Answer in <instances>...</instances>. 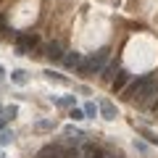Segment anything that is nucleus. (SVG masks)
<instances>
[{
	"label": "nucleus",
	"mask_w": 158,
	"mask_h": 158,
	"mask_svg": "<svg viewBox=\"0 0 158 158\" xmlns=\"http://www.w3.org/2000/svg\"><path fill=\"white\" fill-rule=\"evenodd\" d=\"M108 56H111V50H108V48H100V50L92 53L90 58H82V63H79L77 71H79V74H85V77H92V74L103 71V66H106Z\"/></svg>",
	"instance_id": "nucleus-2"
},
{
	"label": "nucleus",
	"mask_w": 158,
	"mask_h": 158,
	"mask_svg": "<svg viewBox=\"0 0 158 158\" xmlns=\"http://www.w3.org/2000/svg\"><path fill=\"white\" fill-rule=\"evenodd\" d=\"M11 82H13V85H19V87H24L29 82V74L24 71V69H13V71H11Z\"/></svg>",
	"instance_id": "nucleus-7"
},
{
	"label": "nucleus",
	"mask_w": 158,
	"mask_h": 158,
	"mask_svg": "<svg viewBox=\"0 0 158 158\" xmlns=\"http://www.w3.org/2000/svg\"><path fill=\"white\" fill-rule=\"evenodd\" d=\"M127 82H129V71H127V69H118L116 77H113V82H111V90L113 92H124Z\"/></svg>",
	"instance_id": "nucleus-4"
},
{
	"label": "nucleus",
	"mask_w": 158,
	"mask_h": 158,
	"mask_svg": "<svg viewBox=\"0 0 158 158\" xmlns=\"http://www.w3.org/2000/svg\"><path fill=\"white\" fill-rule=\"evenodd\" d=\"M16 113H19V108H16V106H8V108H3V116H6V118H13Z\"/></svg>",
	"instance_id": "nucleus-16"
},
{
	"label": "nucleus",
	"mask_w": 158,
	"mask_h": 158,
	"mask_svg": "<svg viewBox=\"0 0 158 158\" xmlns=\"http://www.w3.org/2000/svg\"><path fill=\"white\" fill-rule=\"evenodd\" d=\"M158 95V82L153 79V74H145V77L135 79L129 87H124V98L132 103H140V106H148L150 98Z\"/></svg>",
	"instance_id": "nucleus-1"
},
{
	"label": "nucleus",
	"mask_w": 158,
	"mask_h": 158,
	"mask_svg": "<svg viewBox=\"0 0 158 158\" xmlns=\"http://www.w3.org/2000/svg\"><path fill=\"white\" fill-rule=\"evenodd\" d=\"M8 142H13V132L11 129H3V132H0V145H8Z\"/></svg>",
	"instance_id": "nucleus-13"
},
{
	"label": "nucleus",
	"mask_w": 158,
	"mask_h": 158,
	"mask_svg": "<svg viewBox=\"0 0 158 158\" xmlns=\"http://www.w3.org/2000/svg\"><path fill=\"white\" fill-rule=\"evenodd\" d=\"M34 129L37 132H50V129H56V121H37Z\"/></svg>",
	"instance_id": "nucleus-10"
},
{
	"label": "nucleus",
	"mask_w": 158,
	"mask_h": 158,
	"mask_svg": "<svg viewBox=\"0 0 158 158\" xmlns=\"http://www.w3.org/2000/svg\"><path fill=\"white\" fill-rule=\"evenodd\" d=\"M0 158H6V156H3V153H0Z\"/></svg>",
	"instance_id": "nucleus-20"
},
{
	"label": "nucleus",
	"mask_w": 158,
	"mask_h": 158,
	"mask_svg": "<svg viewBox=\"0 0 158 158\" xmlns=\"http://www.w3.org/2000/svg\"><path fill=\"white\" fill-rule=\"evenodd\" d=\"M45 79H48V82H58V85H66V77H61V74H53V71H45Z\"/></svg>",
	"instance_id": "nucleus-11"
},
{
	"label": "nucleus",
	"mask_w": 158,
	"mask_h": 158,
	"mask_svg": "<svg viewBox=\"0 0 158 158\" xmlns=\"http://www.w3.org/2000/svg\"><path fill=\"white\" fill-rule=\"evenodd\" d=\"M69 116H71L74 121H82V118H87V116H85V111H79V108H71V113H69Z\"/></svg>",
	"instance_id": "nucleus-15"
},
{
	"label": "nucleus",
	"mask_w": 158,
	"mask_h": 158,
	"mask_svg": "<svg viewBox=\"0 0 158 158\" xmlns=\"http://www.w3.org/2000/svg\"><path fill=\"white\" fill-rule=\"evenodd\" d=\"M98 108H100V113H103V118H108V121H113V118L118 116V111H116V106H113L111 100H100V103H98Z\"/></svg>",
	"instance_id": "nucleus-5"
},
{
	"label": "nucleus",
	"mask_w": 158,
	"mask_h": 158,
	"mask_svg": "<svg viewBox=\"0 0 158 158\" xmlns=\"http://www.w3.org/2000/svg\"><path fill=\"white\" fill-rule=\"evenodd\" d=\"M116 71H118V69H116V63H113V66H108V69H106V74H103V79H106V82H113Z\"/></svg>",
	"instance_id": "nucleus-14"
},
{
	"label": "nucleus",
	"mask_w": 158,
	"mask_h": 158,
	"mask_svg": "<svg viewBox=\"0 0 158 158\" xmlns=\"http://www.w3.org/2000/svg\"><path fill=\"white\" fill-rule=\"evenodd\" d=\"M3 74H6V69H3V66H0V82H3Z\"/></svg>",
	"instance_id": "nucleus-17"
},
{
	"label": "nucleus",
	"mask_w": 158,
	"mask_h": 158,
	"mask_svg": "<svg viewBox=\"0 0 158 158\" xmlns=\"http://www.w3.org/2000/svg\"><path fill=\"white\" fill-rule=\"evenodd\" d=\"M98 111H100V108H98L95 103H87V106H85V116H87V118H95Z\"/></svg>",
	"instance_id": "nucleus-12"
},
{
	"label": "nucleus",
	"mask_w": 158,
	"mask_h": 158,
	"mask_svg": "<svg viewBox=\"0 0 158 158\" xmlns=\"http://www.w3.org/2000/svg\"><path fill=\"white\" fill-rule=\"evenodd\" d=\"M61 61H63V66H66V69H79V63H82V56H79V53H66Z\"/></svg>",
	"instance_id": "nucleus-8"
},
{
	"label": "nucleus",
	"mask_w": 158,
	"mask_h": 158,
	"mask_svg": "<svg viewBox=\"0 0 158 158\" xmlns=\"http://www.w3.org/2000/svg\"><path fill=\"white\" fill-rule=\"evenodd\" d=\"M137 132H140V135L145 137L148 142H153V145H158V135H156V132H150V129H145V127H140V129H137Z\"/></svg>",
	"instance_id": "nucleus-9"
},
{
	"label": "nucleus",
	"mask_w": 158,
	"mask_h": 158,
	"mask_svg": "<svg viewBox=\"0 0 158 158\" xmlns=\"http://www.w3.org/2000/svg\"><path fill=\"white\" fill-rule=\"evenodd\" d=\"M153 111H156V113H158V100H156V106H153Z\"/></svg>",
	"instance_id": "nucleus-18"
},
{
	"label": "nucleus",
	"mask_w": 158,
	"mask_h": 158,
	"mask_svg": "<svg viewBox=\"0 0 158 158\" xmlns=\"http://www.w3.org/2000/svg\"><path fill=\"white\" fill-rule=\"evenodd\" d=\"M0 116H3V106H0Z\"/></svg>",
	"instance_id": "nucleus-19"
},
{
	"label": "nucleus",
	"mask_w": 158,
	"mask_h": 158,
	"mask_svg": "<svg viewBox=\"0 0 158 158\" xmlns=\"http://www.w3.org/2000/svg\"><path fill=\"white\" fill-rule=\"evenodd\" d=\"M37 45H40V37L34 32H21L16 37V56H32Z\"/></svg>",
	"instance_id": "nucleus-3"
},
{
	"label": "nucleus",
	"mask_w": 158,
	"mask_h": 158,
	"mask_svg": "<svg viewBox=\"0 0 158 158\" xmlns=\"http://www.w3.org/2000/svg\"><path fill=\"white\" fill-rule=\"evenodd\" d=\"M45 56L50 58V61H61L63 58V48L58 45V42H50V45L45 48Z\"/></svg>",
	"instance_id": "nucleus-6"
}]
</instances>
